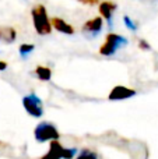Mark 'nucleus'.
<instances>
[{"label":"nucleus","instance_id":"1","mask_svg":"<svg viewBox=\"0 0 158 159\" xmlns=\"http://www.w3.org/2000/svg\"><path fill=\"white\" fill-rule=\"evenodd\" d=\"M31 17H32V24L38 35H49L52 32L53 27L50 18L48 17L46 7L44 4H36L31 8Z\"/></svg>","mask_w":158,"mask_h":159},{"label":"nucleus","instance_id":"2","mask_svg":"<svg viewBox=\"0 0 158 159\" xmlns=\"http://www.w3.org/2000/svg\"><path fill=\"white\" fill-rule=\"evenodd\" d=\"M34 137H35L36 143H50V141L59 140L60 134H59L58 129L53 123L50 121H41L36 124L35 130H34Z\"/></svg>","mask_w":158,"mask_h":159},{"label":"nucleus","instance_id":"3","mask_svg":"<svg viewBox=\"0 0 158 159\" xmlns=\"http://www.w3.org/2000/svg\"><path fill=\"white\" fill-rule=\"evenodd\" d=\"M128 38L119 35V34H114L109 32L105 36V41H104L102 46L100 48V55L102 56H114L120 48L126 46L128 45Z\"/></svg>","mask_w":158,"mask_h":159},{"label":"nucleus","instance_id":"4","mask_svg":"<svg viewBox=\"0 0 158 159\" xmlns=\"http://www.w3.org/2000/svg\"><path fill=\"white\" fill-rule=\"evenodd\" d=\"M22 106L25 112L32 117H42L44 116V102L36 93L30 92L28 95L22 96Z\"/></svg>","mask_w":158,"mask_h":159},{"label":"nucleus","instance_id":"5","mask_svg":"<svg viewBox=\"0 0 158 159\" xmlns=\"http://www.w3.org/2000/svg\"><path fill=\"white\" fill-rule=\"evenodd\" d=\"M102 27H104V18L100 16L95 17V18L87 20L83 24V27H81V32H83V35L86 38L92 39L97 35H100V32L102 31Z\"/></svg>","mask_w":158,"mask_h":159},{"label":"nucleus","instance_id":"6","mask_svg":"<svg viewBox=\"0 0 158 159\" xmlns=\"http://www.w3.org/2000/svg\"><path fill=\"white\" fill-rule=\"evenodd\" d=\"M134 95H136L134 89H130V88L123 87V85H118L109 92L108 99L109 101H125V99H129Z\"/></svg>","mask_w":158,"mask_h":159},{"label":"nucleus","instance_id":"7","mask_svg":"<svg viewBox=\"0 0 158 159\" xmlns=\"http://www.w3.org/2000/svg\"><path fill=\"white\" fill-rule=\"evenodd\" d=\"M118 6L116 3L109 2V0H104V2L100 3V16L108 22L109 27H112V17H114V13L116 11Z\"/></svg>","mask_w":158,"mask_h":159},{"label":"nucleus","instance_id":"8","mask_svg":"<svg viewBox=\"0 0 158 159\" xmlns=\"http://www.w3.org/2000/svg\"><path fill=\"white\" fill-rule=\"evenodd\" d=\"M63 154H64V147L59 143V140H56V141H50L49 151L39 159H63Z\"/></svg>","mask_w":158,"mask_h":159},{"label":"nucleus","instance_id":"9","mask_svg":"<svg viewBox=\"0 0 158 159\" xmlns=\"http://www.w3.org/2000/svg\"><path fill=\"white\" fill-rule=\"evenodd\" d=\"M50 22H52L53 30H56L58 32L64 34V35H73V34H74V28L70 24H67L60 17H53V18H50Z\"/></svg>","mask_w":158,"mask_h":159},{"label":"nucleus","instance_id":"10","mask_svg":"<svg viewBox=\"0 0 158 159\" xmlns=\"http://www.w3.org/2000/svg\"><path fill=\"white\" fill-rule=\"evenodd\" d=\"M16 39H17V31L13 27H3V38H2L3 43L10 45Z\"/></svg>","mask_w":158,"mask_h":159},{"label":"nucleus","instance_id":"11","mask_svg":"<svg viewBox=\"0 0 158 159\" xmlns=\"http://www.w3.org/2000/svg\"><path fill=\"white\" fill-rule=\"evenodd\" d=\"M35 75L41 81H49L52 78V70L46 66H38L35 69Z\"/></svg>","mask_w":158,"mask_h":159},{"label":"nucleus","instance_id":"12","mask_svg":"<svg viewBox=\"0 0 158 159\" xmlns=\"http://www.w3.org/2000/svg\"><path fill=\"white\" fill-rule=\"evenodd\" d=\"M76 159H98V154L88 148H84L78 152V155L76 157Z\"/></svg>","mask_w":158,"mask_h":159},{"label":"nucleus","instance_id":"13","mask_svg":"<svg viewBox=\"0 0 158 159\" xmlns=\"http://www.w3.org/2000/svg\"><path fill=\"white\" fill-rule=\"evenodd\" d=\"M34 49H35V46L32 43H22L18 46V52L21 55V57H27L30 53L34 52Z\"/></svg>","mask_w":158,"mask_h":159},{"label":"nucleus","instance_id":"14","mask_svg":"<svg viewBox=\"0 0 158 159\" xmlns=\"http://www.w3.org/2000/svg\"><path fill=\"white\" fill-rule=\"evenodd\" d=\"M123 22H125V25L128 27V30L133 31V32H136L137 28H139V25H137V22L134 21V20H132L129 16H125L123 17Z\"/></svg>","mask_w":158,"mask_h":159},{"label":"nucleus","instance_id":"15","mask_svg":"<svg viewBox=\"0 0 158 159\" xmlns=\"http://www.w3.org/2000/svg\"><path fill=\"white\" fill-rule=\"evenodd\" d=\"M78 155V148L73 147V148H64V154H63V159H73Z\"/></svg>","mask_w":158,"mask_h":159},{"label":"nucleus","instance_id":"16","mask_svg":"<svg viewBox=\"0 0 158 159\" xmlns=\"http://www.w3.org/2000/svg\"><path fill=\"white\" fill-rule=\"evenodd\" d=\"M139 48L142 50H151V45L146 39H139Z\"/></svg>","mask_w":158,"mask_h":159},{"label":"nucleus","instance_id":"17","mask_svg":"<svg viewBox=\"0 0 158 159\" xmlns=\"http://www.w3.org/2000/svg\"><path fill=\"white\" fill-rule=\"evenodd\" d=\"M77 2L83 3L86 6H95V4H100V0H77Z\"/></svg>","mask_w":158,"mask_h":159},{"label":"nucleus","instance_id":"18","mask_svg":"<svg viewBox=\"0 0 158 159\" xmlns=\"http://www.w3.org/2000/svg\"><path fill=\"white\" fill-rule=\"evenodd\" d=\"M7 69V63L3 60H0V71H4V70Z\"/></svg>","mask_w":158,"mask_h":159},{"label":"nucleus","instance_id":"19","mask_svg":"<svg viewBox=\"0 0 158 159\" xmlns=\"http://www.w3.org/2000/svg\"><path fill=\"white\" fill-rule=\"evenodd\" d=\"M0 145H2V143H0Z\"/></svg>","mask_w":158,"mask_h":159}]
</instances>
